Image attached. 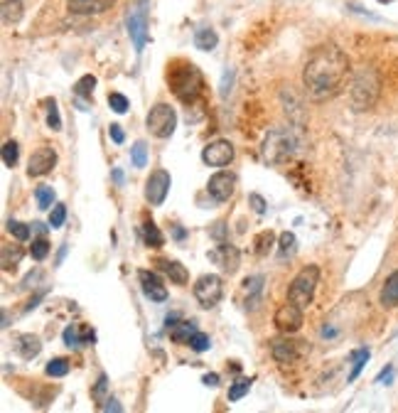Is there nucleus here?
<instances>
[{
    "label": "nucleus",
    "mask_w": 398,
    "mask_h": 413,
    "mask_svg": "<svg viewBox=\"0 0 398 413\" xmlns=\"http://www.w3.org/2000/svg\"><path fill=\"white\" fill-rule=\"evenodd\" d=\"M236 150L229 141H212L207 148L202 150V160L207 162L209 167H224L234 160Z\"/></svg>",
    "instance_id": "4468645a"
},
{
    "label": "nucleus",
    "mask_w": 398,
    "mask_h": 413,
    "mask_svg": "<svg viewBox=\"0 0 398 413\" xmlns=\"http://www.w3.org/2000/svg\"><path fill=\"white\" fill-rule=\"evenodd\" d=\"M297 251V239L292 232H283L280 239H278V256L280 258H290L295 256Z\"/></svg>",
    "instance_id": "a878e982"
},
{
    "label": "nucleus",
    "mask_w": 398,
    "mask_h": 413,
    "mask_svg": "<svg viewBox=\"0 0 398 413\" xmlns=\"http://www.w3.org/2000/svg\"><path fill=\"white\" fill-rule=\"evenodd\" d=\"M108 106H111V111H116V113H126L131 104H128V99L123 94L113 91V94H108Z\"/></svg>",
    "instance_id": "e433bc0d"
},
{
    "label": "nucleus",
    "mask_w": 398,
    "mask_h": 413,
    "mask_svg": "<svg viewBox=\"0 0 398 413\" xmlns=\"http://www.w3.org/2000/svg\"><path fill=\"white\" fill-rule=\"evenodd\" d=\"M192 293H194L197 302L209 310V307L219 305V300L224 298V281L217 276V273H204V276L197 278Z\"/></svg>",
    "instance_id": "6e6552de"
},
{
    "label": "nucleus",
    "mask_w": 398,
    "mask_h": 413,
    "mask_svg": "<svg viewBox=\"0 0 398 413\" xmlns=\"http://www.w3.org/2000/svg\"><path fill=\"white\" fill-rule=\"evenodd\" d=\"M17 155H20V148H17V143L15 141H8L6 146H3V162H6V167H15Z\"/></svg>",
    "instance_id": "f704fd0d"
},
{
    "label": "nucleus",
    "mask_w": 398,
    "mask_h": 413,
    "mask_svg": "<svg viewBox=\"0 0 398 413\" xmlns=\"http://www.w3.org/2000/svg\"><path fill=\"white\" fill-rule=\"evenodd\" d=\"M369 357H371V352H369L367 347L354 349V352H352V372H349V382H354V379H357L359 374H362V369L367 367Z\"/></svg>",
    "instance_id": "cd10ccee"
},
{
    "label": "nucleus",
    "mask_w": 398,
    "mask_h": 413,
    "mask_svg": "<svg viewBox=\"0 0 398 413\" xmlns=\"http://www.w3.org/2000/svg\"><path fill=\"white\" fill-rule=\"evenodd\" d=\"M273 241H276V234L268 229V232H261L256 239H253V251H256V256H266L268 251H271Z\"/></svg>",
    "instance_id": "c85d7f7f"
},
{
    "label": "nucleus",
    "mask_w": 398,
    "mask_h": 413,
    "mask_svg": "<svg viewBox=\"0 0 398 413\" xmlns=\"http://www.w3.org/2000/svg\"><path fill=\"white\" fill-rule=\"evenodd\" d=\"M50 241L47 239H35L32 241V246H30V253H32V258L35 261H42V258H47V253H50Z\"/></svg>",
    "instance_id": "4c0bfd02"
},
{
    "label": "nucleus",
    "mask_w": 398,
    "mask_h": 413,
    "mask_svg": "<svg viewBox=\"0 0 398 413\" xmlns=\"http://www.w3.org/2000/svg\"><path fill=\"white\" fill-rule=\"evenodd\" d=\"M207 192L212 195L214 202H229L236 192V175L234 172H217V175L209 177L207 182Z\"/></svg>",
    "instance_id": "f8f14e48"
},
{
    "label": "nucleus",
    "mask_w": 398,
    "mask_h": 413,
    "mask_svg": "<svg viewBox=\"0 0 398 413\" xmlns=\"http://www.w3.org/2000/svg\"><path fill=\"white\" fill-rule=\"evenodd\" d=\"M113 180H116L118 185H123V172L121 170H113Z\"/></svg>",
    "instance_id": "864d4df0"
},
{
    "label": "nucleus",
    "mask_w": 398,
    "mask_h": 413,
    "mask_svg": "<svg viewBox=\"0 0 398 413\" xmlns=\"http://www.w3.org/2000/svg\"><path fill=\"white\" fill-rule=\"evenodd\" d=\"M22 256H25V251H22L20 246L6 244V246H3V258H0V263H3V271H13V268L20 263Z\"/></svg>",
    "instance_id": "393cba45"
},
{
    "label": "nucleus",
    "mask_w": 398,
    "mask_h": 413,
    "mask_svg": "<svg viewBox=\"0 0 398 413\" xmlns=\"http://www.w3.org/2000/svg\"><path fill=\"white\" fill-rule=\"evenodd\" d=\"M251 384H253V379H236V382L232 384V388H229V401H241V398L251 391Z\"/></svg>",
    "instance_id": "2f4dec72"
},
{
    "label": "nucleus",
    "mask_w": 398,
    "mask_h": 413,
    "mask_svg": "<svg viewBox=\"0 0 398 413\" xmlns=\"http://www.w3.org/2000/svg\"><path fill=\"white\" fill-rule=\"evenodd\" d=\"M101 411H104V413H108V411L121 413V411H123V406L116 401V398H106V401H104V406H101Z\"/></svg>",
    "instance_id": "09e8293b"
},
{
    "label": "nucleus",
    "mask_w": 398,
    "mask_h": 413,
    "mask_svg": "<svg viewBox=\"0 0 398 413\" xmlns=\"http://www.w3.org/2000/svg\"><path fill=\"white\" fill-rule=\"evenodd\" d=\"M57 165V153L52 146H40L35 153L30 155V162H27V175L30 177H42L47 172H52Z\"/></svg>",
    "instance_id": "ddd939ff"
},
{
    "label": "nucleus",
    "mask_w": 398,
    "mask_h": 413,
    "mask_svg": "<svg viewBox=\"0 0 398 413\" xmlns=\"http://www.w3.org/2000/svg\"><path fill=\"white\" fill-rule=\"evenodd\" d=\"M167 332H170V340H172L175 344H190V340L194 337V335L199 332V330H197L194 323H187V320H182L180 325H172V328L167 330Z\"/></svg>",
    "instance_id": "5701e85b"
},
{
    "label": "nucleus",
    "mask_w": 398,
    "mask_h": 413,
    "mask_svg": "<svg viewBox=\"0 0 398 413\" xmlns=\"http://www.w3.org/2000/svg\"><path fill=\"white\" fill-rule=\"evenodd\" d=\"M145 126L150 136L155 138H170L177 128V113L170 104H155L145 118Z\"/></svg>",
    "instance_id": "0eeeda50"
},
{
    "label": "nucleus",
    "mask_w": 398,
    "mask_h": 413,
    "mask_svg": "<svg viewBox=\"0 0 398 413\" xmlns=\"http://www.w3.org/2000/svg\"><path fill=\"white\" fill-rule=\"evenodd\" d=\"M263 283H266V278L263 276H251L243 281V290H246V307L248 310H256L258 305H261V293H263Z\"/></svg>",
    "instance_id": "aec40b11"
},
{
    "label": "nucleus",
    "mask_w": 398,
    "mask_h": 413,
    "mask_svg": "<svg viewBox=\"0 0 398 413\" xmlns=\"http://www.w3.org/2000/svg\"><path fill=\"white\" fill-rule=\"evenodd\" d=\"M172 187V177L167 170H155L150 172V177H148L145 182V200L150 202L152 206H160L162 202L167 200V192H170Z\"/></svg>",
    "instance_id": "9b49d317"
},
{
    "label": "nucleus",
    "mask_w": 398,
    "mask_h": 413,
    "mask_svg": "<svg viewBox=\"0 0 398 413\" xmlns=\"http://www.w3.org/2000/svg\"><path fill=\"white\" fill-rule=\"evenodd\" d=\"M349 76V57L337 45H320L313 50L303 69V86L313 101L332 99Z\"/></svg>",
    "instance_id": "f257e3e1"
},
{
    "label": "nucleus",
    "mask_w": 398,
    "mask_h": 413,
    "mask_svg": "<svg viewBox=\"0 0 398 413\" xmlns=\"http://www.w3.org/2000/svg\"><path fill=\"white\" fill-rule=\"evenodd\" d=\"M381 96V74L374 66H362L357 69L349 86V101L354 111H371Z\"/></svg>",
    "instance_id": "f03ea898"
},
{
    "label": "nucleus",
    "mask_w": 398,
    "mask_h": 413,
    "mask_svg": "<svg viewBox=\"0 0 398 413\" xmlns=\"http://www.w3.org/2000/svg\"><path fill=\"white\" fill-rule=\"evenodd\" d=\"M271 357L276 359L278 364H295L300 352H297V342H290V340H273L271 342Z\"/></svg>",
    "instance_id": "f3484780"
},
{
    "label": "nucleus",
    "mask_w": 398,
    "mask_h": 413,
    "mask_svg": "<svg viewBox=\"0 0 398 413\" xmlns=\"http://www.w3.org/2000/svg\"><path fill=\"white\" fill-rule=\"evenodd\" d=\"M167 81H170L172 94L185 104H192L202 94V74L194 64H187V62H175L167 71Z\"/></svg>",
    "instance_id": "7ed1b4c3"
},
{
    "label": "nucleus",
    "mask_w": 398,
    "mask_h": 413,
    "mask_svg": "<svg viewBox=\"0 0 398 413\" xmlns=\"http://www.w3.org/2000/svg\"><path fill=\"white\" fill-rule=\"evenodd\" d=\"M108 136H111V141L118 143V146L126 141V133H123V128L118 126V123H111V126H108Z\"/></svg>",
    "instance_id": "a18cd8bd"
},
{
    "label": "nucleus",
    "mask_w": 398,
    "mask_h": 413,
    "mask_svg": "<svg viewBox=\"0 0 398 413\" xmlns=\"http://www.w3.org/2000/svg\"><path fill=\"white\" fill-rule=\"evenodd\" d=\"M35 197H37V204H40V209H52V204H55V190H52L50 185L37 187Z\"/></svg>",
    "instance_id": "72a5a7b5"
},
{
    "label": "nucleus",
    "mask_w": 398,
    "mask_h": 413,
    "mask_svg": "<svg viewBox=\"0 0 398 413\" xmlns=\"http://www.w3.org/2000/svg\"><path fill=\"white\" fill-rule=\"evenodd\" d=\"M138 281H141L143 295H145V298H150V300H155V302L167 300V288L162 286V281L157 278V273L138 271Z\"/></svg>",
    "instance_id": "2eb2a0df"
},
{
    "label": "nucleus",
    "mask_w": 398,
    "mask_h": 413,
    "mask_svg": "<svg viewBox=\"0 0 398 413\" xmlns=\"http://www.w3.org/2000/svg\"><path fill=\"white\" fill-rule=\"evenodd\" d=\"M131 160H133V167H145L148 165V146H145V141H136V143H133Z\"/></svg>",
    "instance_id": "473e14b6"
},
{
    "label": "nucleus",
    "mask_w": 398,
    "mask_h": 413,
    "mask_svg": "<svg viewBox=\"0 0 398 413\" xmlns=\"http://www.w3.org/2000/svg\"><path fill=\"white\" fill-rule=\"evenodd\" d=\"M318 281H320V268L318 266H305L303 271L292 278L290 288H287V300L295 302L305 310V307L313 302L315 290H318Z\"/></svg>",
    "instance_id": "39448f33"
},
{
    "label": "nucleus",
    "mask_w": 398,
    "mask_h": 413,
    "mask_svg": "<svg viewBox=\"0 0 398 413\" xmlns=\"http://www.w3.org/2000/svg\"><path fill=\"white\" fill-rule=\"evenodd\" d=\"M217 45H219V35H217V30H212V27H199V30L194 32V47L197 50L212 52Z\"/></svg>",
    "instance_id": "b1692460"
},
{
    "label": "nucleus",
    "mask_w": 398,
    "mask_h": 413,
    "mask_svg": "<svg viewBox=\"0 0 398 413\" xmlns=\"http://www.w3.org/2000/svg\"><path fill=\"white\" fill-rule=\"evenodd\" d=\"M209 261L214 263V266H219L224 273H236L239 271V263H241V253H239V248L234 246V244L229 241H222L219 246H214L212 251L207 253Z\"/></svg>",
    "instance_id": "9d476101"
},
{
    "label": "nucleus",
    "mask_w": 398,
    "mask_h": 413,
    "mask_svg": "<svg viewBox=\"0 0 398 413\" xmlns=\"http://www.w3.org/2000/svg\"><path fill=\"white\" fill-rule=\"evenodd\" d=\"M248 204L253 206V212L256 214H266V200H263L261 195H256V192H253V195H248Z\"/></svg>",
    "instance_id": "c03bdc74"
},
{
    "label": "nucleus",
    "mask_w": 398,
    "mask_h": 413,
    "mask_svg": "<svg viewBox=\"0 0 398 413\" xmlns=\"http://www.w3.org/2000/svg\"><path fill=\"white\" fill-rule=\"evenodd\" d=\"M295 148L297 143L287 128H271L266 141H263V160L271 162V165H280L295 153Z\"/></svg>",
    "instance_id": "20e7f679"
},
{
    "label": "nucleus",
    "mask_w": 398,
    "mask_h": 413,
    "mask_svg": "<svg viewBox=\"0 0 398 413\" xmlns=\"http://www.w3.org/2000/svg\"><path fill=\"white\" fill-rule=\"evenodd\" d=\"M66 219V206L64 204H55L52 206V212H50V227L52 229H59L62 224H64Z\"/></svg>",
    "instance_id": "ea45409f"
},
{
    "label": "nucleus",
    "mask_w": 398,
    "mask_h": 413,
    "mask_svg": "<svg viewBox=\"0 0 398 413\" xmlns=\"http://www.w3.org/2000/svg\"><path fill=\"white\" fill-rule=\"evenodd\" d=\"M157 266H160V271L165 273V276L170 278L172 283H177V286H185V283L190 281V273H187V268L182 266L180 261H170V258H157Z\"/></svg>",
    "instance_id": "6ab92c4d"
},
{
    "label": "nucleus",
    "mask_w": 398,
    "mask_h": 413,
    "mask_svg": "<svg viewBox=\"0 0 398 413\" xmlns=\"http://www.w3.org/2000/svg\"><path fill=\"white\" fill-rule=\"evenodd\" d=\"M106 388H108V379H106V374H101V377H99V382H96L94 391H91V396H94L96 401H101L104 393H106Z\"/></svg>",
    "instance_id": "37998d69"
},
{
    "label": "nucleus",
    "mask_w": 398,
    "mask_h": 413,
    "mask_svg": "<svg viewBox=\"0 0 398 413\" xmlns=\"http://www.w3.org/2000/svg\"><path fill=\"white\" fill-rule=\"evenodd\" d=\"M207 386H219V374H204V379H202Z\"/></svg>",
    "instance_id": "3c124183"
},
{
    "label": "nucleus",
    "mask_w": 398,
    "mask_h": 413,
    "mask_svg": "<svg viewBox=\"0 0 398 413\" xmlns=\"http://www.w3.org/2000/svg\"><path fill=\"white\" fill-rule=\"evenodd\" d=\"M94 86H96V76L94 74H84L74 84V94L79 96V99H91V94H94Z\"/></svg>",
    "instance_id": "c756f323"
},
{
    "label": "nucleus",
    "mask_w": 398,
    "mask_h": 413,
    "mask_svg": "<svg viewBox=\"0 0 398 413\" xmlns=\"http://www.w3.org/2000/svg\"><path fill=\"white\" fill-rule=\"evenodd\" d=\"M148 0H138L136 6L128 8L126 15V27H128V37H131L133 47H136V55H143L148 42Z\"/></svg>",
    "instance_id": "423d86ee"
},
{
    "label": "nucleus",
    "mask_w": 398,
    "mask_h": 413,
    "mask_svg": "<svg viewBox=\"0 0 398 413\" xmlns=\"http://www.w3.org/2000/svg\"><path fill=\"white\" fill-rule=\"evenodd\" d=\"M378 3H383V6H386V3H393V0H378Z\"/></svg>",
    "instance_id": "6e6d98bb"
},
{
    "label": "nucleus",
    "mask_w": 398,
    "mask_h": 413,
    "mask_svg": "<svg viewBox=\"0 0 398 413\" xmlns=\"http://www.w3.org/2000/svg\"><path fill=\"white\" fill-rule=\"evenodd\" d=\"M15 349H17V354H20L22 359H35L37 354L42 352V340L37 337V335H32V332H25V335H17L15 337Z\"/></svg>",
    "instance_id": "a211bd4d"
},
{
    "label": "nucleus",
    "mask_w": 398,
    "mask_h": 413,
    "mask_svg": "<svg viewBox=\"0 0 398 413\" xmlns=\"http://www.w3.org/2000/svg\"><path fill=\"white\" fill-rule=\"evenodd\" d=\"M175 239H185V229L175 227Z\"/></svg>",
    "instance_id": "5fc2aeb1"
},
{
    "label": "nucleus",
    "mask_w": 398,
    "mask_h": 413,
    "mask_svg": "<svg viewBox=\"0 0 398 413\" xmlns=\"http://www.w3.org/2000/svg\"><path fill=\"white\" fill-rule=\"evenodd\" d=\"M62 337H64L66 347H79V344H81V332H79V328H76V325H69V328H64Z\"/></svg>",
    "instance_id": "a19ab883"
},
{
    "label": "nucleus",
    "mask_w": 398,
    "mask_h": 413,
    "mask_svg": "<svg viewBox=\"0 0 398 413\" xmlns=\"http://www.w3.org/2000/svg\"><path fill=\"white\" fill-rule=\"evenodd\" d=\"M232 81H234V71L227 69V71H224V81H222V96H224V99H227L229 91H232Z\"/></svg>",
    "instance_id": "de8ad7c7"
},
{
    "label": "nucleus",
    "mask_w": 398,
    "mask_h": 413,
    "mask_svg": "<svg viewBox=\"0 0 398 413\" xmlns=\"http://www.w3.org/2000/svg\"><path fill=\"white\" fill-rule=\"evenodd\" d=\"M209 234H212L214 239H224V234H227V224H224V222H217V224H214V229H212Z\"/></svg>",
    "instance_id": "8fccbe9b"
},
{
    "label": "nucleus",
    "mask_w": 398,
    "mask_h": 413,
    "mask_svg": "<svg viewBox=\"0 0 398 413\" xmlns=\"http://www.w3.org/2000/svg\"><path fill=\"white\" fill-rule=\"evenodd\" d=\"M273 325L285 335L297 332V330L303 328V307L287 300L285 305H280L276 310V315H273Z\"/></svg>",
    "instance_id": "1a4fd4ad"
},
{
    "label": "nucleus",
    "mask_w": 398,
    "mask_h": 413,
    "mask_svg": "<svg viewBox=\"0 0 398 413\" xmlns=\"http://www.w3.org/2000/svg\"><path fill=\"white\" fill-rule=\"evenodd\" d=\"M113 3H116V0H66V8H69L74 15H101V13H106Z\"/></svg>",
    "instance_id": "dca6fc26"
},
{
    "label": "nucleus",
    "mask_w": 398,
    "mask_h": 413,
    "mask_svg": "<svg viewBox=\"0 0 398 413\" xmlns=\"http://www.w3.org/2000/svg\"><path fill=\"white\" fill-rule=\"evenodd\" d=\"M0 15H3V25H8V27L17 25V22L22 20V15H25L22 0H3V10H0Z\"/></svg>",
    "instance_id": "4be33fe9"
},
{
    "label": "nucleus",
    "mask_w": 398,
    "mask_h": 413,
    "mask_svg": "<svg viewBox=\"0 0 398 413\" xmlns=\"http://www.w3.org/2000/svg\"><path fill=\"white\" fill-rule=\"evenodd\" d=\"M47 126H50L52 131H62V118H59V111H57L55 99L47 101Z\"/></svg>",
    "instance_id": "c9c22d12"
},
{
    "label": "nucleus",
    "mask_w": 398,
    "mask_h": 413,
    "mask_svg": "<svg viewBox=\"0 0 398 413\" xmlns=\"http://www.w3.org/2000/svg\"><path fill=\"white\" fill-rule=\"evenodd\" d=\"M45 372H47V377H52V379L66 377V374H69V359H62V357L52 359V362H47Z\"/></svg>",
    "instance_id": "7c9ffc66"
},
{
    "label": "nucleus",
    "mask_w": 398,
    "mask_h": 413,
    "mask_svg": "<svg viewBox=\"0 0 398 413\" xmlns=\"http://www.w3.org/2000/svg\"><path fill=\"white\" fill-rule=\"evenodd\" d=\"M381 305L386 307V310H391V307H398V271H393L391 276L386 278V283H383L381 288Z\"/></svg>",
    "instance_id": "412c9836"
},
{
    "label": "nucleus",
    "mask_w": 398,
    "mask_h": 413,
    "mask_svg": "<svg viewBox=\"0 0 398 413\" xmlns=\"http://www.w3.org/2000/svg\"><path fill=\"white\" fill-rule=\"evenodd\" d=\"M143 239H145V244L150 248H160L162 244H165L160 229H157L155 222H150V219H145V224H143Z\"/></svg>",
    "instance_id": "bb28decb"
},
{
    "label": "nucleus",
    "mask_w": 398,
    "mask_h": 413,
    "mask_svg": "<svg viewBox=\"0 0 398 413\" xmlns=\"http://www.w3.org/2000/svg\"><path fill=\"white\" fill-rule=\"evenodd\" d=\"M190 347L194 349V352H207V349L212 347V340H209V335L197 332L194 337L190 340Z\"/></svg>",
    "instance_id": "79ce46f5"
},
{
    "label": "nucleus",
    "mask_w": 398,
    "mask_h": 413,
    "mask_svg": "<svg viewBox=\"0 0 398 413\" xmlns=\"http://www.w3.org/2000/svg\"><path fill=\"white\" fill-rule=\"evenodd\" d=\"M337 335H339V330L327 328V325H325V328H322V337H325V340H332V337H337Z\"/></svg>",
    "instance_id": "603ef678"
},
{
    "label": "nucleus",
    "mask_w": 398,
    "mask_h": 413,
    "mask_svg": "<svg viewBox=\"0 0 398 413\" xmlns=\"http://www.w3.org/2000/svg\"><path fill=\"white\" fill-rule=\"evenodd\" d=\"M393 377H396V369H393L391 364H388V367L383 369V372L376 377V384H391V382H393Z\"/></svg>",
    "instance_id": "49530a36"
},
{
    "label": "nucleus",
    "mask_w": 398,
    "mask_h": 413,
    "mask_svg": "<svg viewBox=\"0 0 398 413\" xmlns=\"http://www.w3.org/2000/svg\"><path fill=\"white\" fill-rule=\"evenodd\" d=\"M8 232H10L17 241H27V239H30V227L22 222H8Z\"/></svg>",
    "instance_id": "58836bf2"
}]
</instances>
